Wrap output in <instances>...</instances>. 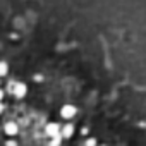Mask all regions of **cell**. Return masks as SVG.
<instances>
[{
    "mask_svg": "<svg viewBox=\"0 0 146 146\" xmlns=\"http://www.w3.org/2000/svg\"><path fill=\"white\" fill-rule=\"evenodd\" d=\"M78 113V108L74 107V105H64L62 108H60V115L64 117V119H72Z\"/></svg>",
    "mask_w": 146,
    "mask_h": 146,
    "instance_id": "1",
    "label": "cell"
},
{
    "mask_svg": "<svg viewBox=\"0 0 146 146\" xmlns=\"http://www.w3.org/2000/svg\"><path fill=\"white\" fill-rule=\"evenodd\" d=\"M95 144H96L95 139H88V143H86V146H95Z\"/></svg>",
    "mask_w": 146,
    "mask_h": 146,
    "instance_id": "7",
    "label": "cell"
},
{
    "mask_svg": "<svg viewBox=\"0 0 146 146\" xmlns=\"http://www.w3.org/2000/svg\"><path fill=\"white\" fill-rule=\"evenodd\" d=\"M7 72H9V65L5 62H0V78L7 76Z\"/></svg>",
    "mask_w": 146,
    "mask_h": 146,
    "instance_id": "6",
    "label": "cell"
},
{
    "mask_svg": "<svg viewBox=\"0 0 146 146\" xmlns=\"http://www.w3.org/2000/svg\"><path fill=\"white\" fill-rule=\"evenodd\" d=\"M4 132H5L7 136H16V134H17V125H16L14 122H7V124L4 125Z\"/></svg>",
    "mask_w": 146,
    "mask_h": 146,
    "instance_id": "4",
    "label": "cell"
},
{
    "mask_svg": "<svg viewBox=\"0 0 146 146\" xmlns=\"http://www.w3.org/2000/svg\"><path fill=\"white\" fill-rule=\"evenodd\" d=\"M2 98H4V91L0 90V102H2Z\"/></svg>",
    "mask_w": 146,
    "mask_h": 146,
    "instance_id": "9",
    "label": "cell"
},
{
    "mask_svg": "<svg viewBox=\"0 0 146 146\" xmlns=\"http://www.w3.org/2000/svg\"><path fill=\"white\" fill-rule=\"evenodd\" d=\"M0 83H2V78H0Z\"/></svg>",
    "mask_w": 146,
    "mask_h": 146,
    "instance_id": "11",
    "label": "cell"
},
{
    "mask_svg": "<svg viewBox=\"0 0 146 146\" xmlns=\"http://www.w3.org/2000/svg\"><path fill=\"white\" fill-rule=\"evenodd\" d=\"M72 132H74V127H72V124H65L64 129H62V137H70Z\"/></svg>",
    "mask_w": 146,
    "mask_h": 146,
    "instance_id": "5",
    "label": "cell"
},
{
    "mask_svg": "<svg viewBox=\"0 0 146 146\" xmlns=\"http://www.w3.org/2000/svg\"><path fill=\"white\" fill-rule=\"evenodd\" d=\"M7 146H17V144H16L14 141H9V143H7Z\"/></svg>",
    "mask_w": 146,
    "mask_h": 146,
    "instance_id": "8",
    "label": "cell"
},
{
    "mask_svg": "<svg viewBox=\"0 0 146 146\" xmlns=\"http://www.w3.org/2000/svg\"><path fill=\"white\" fill-rule=\"evenodd\" d=\"M12 91H14V95H16L17 98H24L26 93H28V86H26L24 83H16V86L12 88Z\"/></svg>",
    "mask_w": 146,
    "mask_h": 146,
    "instance_id": "2",
    "label": "cell"
},
{
    "mask_svg": "<svg viewBox=\"0 0 146 146\" xmlns=\"http://www.w3.org/2000/svg\"><path fill=\"white\" fill-rule=\"evenodd\" d=\"M2 110H4V105H2V102H0V113H2Z\"/></svg>",
    "mask_w": 146,
    "mask_h": 146,
    "instance_id": "10",
    "label": "cell"
},
{
    "mask_svg": "<svg viewBox=\"0 0 146 146\" xmlns=\"http://www.w3.org/2000/svg\"><path fill=\"white\" fill-rule=\"evenodd\" d=\"M45 132H46V136H50V137H58L60 129H58V125H57L55 122H50V124H46Z\"/></svg>",
    "mask_w": 146,
    "mask_h": 146,
    "instance_id": "3",
    "label": "cell"
}]
</instances>
